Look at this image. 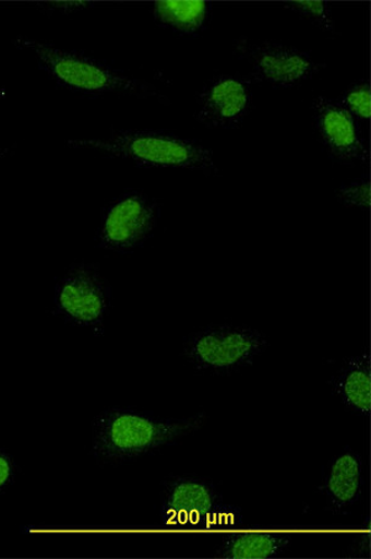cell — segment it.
I'll list each match as a JSON object with an SVG mask.
<instances>
[{
    "label": "cell",
    "instance_id": "18",
    "mask_svg": "<svg viewBox=\"0 0 371 559\" xmlns=\"http://www.w3.org/2000/svg\"><path fill=\"white\" fill-rule=\"evenodd\" d=\"M16 475L14 456L4 449H0V497L13 487Z\"/></svg>",
    "mask_w": 371,
    "mask_h": 559
},
{
    "label": "cell",
    "instance_id": "20",
    "mask_svg": "<svg viewBox=\"0 0 371 559\" xmlns=\"http://www.w3.org/2000/svg\"><path fill=\"white\" fill-rule=\"evenodd\" d=\"M348 555L358 558H370V531L360 533L352 542Z\"/></svg>",
    "mask_w": 371,
    "mask_h": 559
},
{
    "label": "cell",
    "instance_id": "7",
    "mask_svg": "<svg viewBox=\"0 0 371 559\" xmlns=\"http://www.w3.org/2000/svg\"><path fill=\"white\" fill-rule=\"evenodd\" d=\"M161 219V204L143 191L119 194L101 213L97 246L118 254H128L152 238Z\"/></svg>",
    "mask_w": 371,
    "mask_h": 559
},
{
    "label": "cell",
    "instance_id": "14",
    "mask_svg": "<svg viewBox=\"0 0 371 559\" xmlns=\"http://www.w3.org/2000/svg\"><path fill=\"white\" fill-rule=\"evenodd\" d=\"M212 7L199 0H160L153 4L157 25L183 37H194L206 29Z\"/></svg>",
    "mask_w": 371,
    "mask_h": 559
},
{
    "label": "cell",
    "instance_id": "15",
    "mask_svg": "<svg viewBox=\"0 0 371 559\" xmlns=\"http://www.w3.org/2000/svg\"><path fill=\"white\" fill-rule=\"evenodd\" d=\"M285 7L318 26L323 33L337 34V26L334 23L331 5L327 2H290Z\"/></svg>",
    "mask_w": 371,
    "mask_h": 559
},
{
    "label": "cell",
    "instance_id": "8",
    "mask_svg": "<svg viewBox=\"0 0 371 559\" xmlns=\"http://www.w3.org/2000/svg\"><path fill=\"white\" fill-rule=\"evenodd\" d=\"M234 49L238 58L248 63L255 81L274 88L299 87L327 68L309 52L282 43L239 37Z\"/></svg>",
    "mask_w": 371,
    "mask_h": 559
},
{
    "label": "cell",
    "instance_id": "4",
    "mask_svg": "<svg viewBox=\"0 0 371 559\" xmlns=\"http://www.w3.org/2000/svg\"><path fill=\"white\" fill-rule=\"evenodd\" d=\"M268 348L265 333L249 325L210 324L185 335L182 356L196 371L231 376L252 367Z\"/></svg>",
    "mask_w": 371,
    "mask_h": 559
},
{
    "label": "cell",
    "instance_id": "17",
    "mask_svg": "<svg viewBox=\"0 0 371 559\" xmlns=\"http://www.w3.org/2000/svg\"><path fill=\"white\" fill-rule=\"evenodd\" d=\"M340 104L360 122H369L371 115L370 85L368 81L356 82L343 96Z\"/></svg>",
    "mask_w": 371,
    "mask_h": 559
},
{
    "label": "cell",
    "instance_id": "13",
    "mask_svg": "<svg viewBox=\"0 0 371 559\" xmlns=\"http://www.w3.org/2000/svg\"><path fill=\"white\" fill-rule=\"evenodd\" d=\"M292 536L272 531L231 533L223 537L216 549L218 558L266 559L282 556L291 546Z\"/></svg>",
    "mask_w": 371,
    "mask_h": 559
},
{
    "label": "cell",
    "instance_id": "16",
    "mask_svg": "<svg viewBox=\"0 0 371 559\" xmlns=\"http://www.w3.org/2000/svg\"><path fill=\"white\" fill-rule=\"evenodd\" d=\"M336 199L346 209H370V179L364 174L357 179L342 183L336 190Z\"/></svg>",
    "mask_w": 371,
    "mask_h": 559
},
{
    "label": "cell",
    "instance_id": "5",
    "mask_svg": "<svg viewBox=\"0 0 371 559\" xmlns=\"http://www.w3.org/2000/svg\"><path fill=\"white\" fill-rule=\"evenodd\" d=\"M238 514L240 510L226 506L222 493L210 479L196 475H178L164 483L159 511L163 526H234L225 518Z\"/></svg>",
    "mask_w": 371,
    "mask_h": 559
},
{
    "label": "cell",
    "instance_id": "2",
    "mask_svg": "<svg viewBox=\"0 0 371 559\" xmlns=\"http://www.w3.org/2000/svg\"><path fill=\"white\" fill-rule=\"evenodd\" d=\"M14 45L19 50L31 52L37 67L48 74L55 85L76 95H124L167 102L152 83L139 80L91 53L59 48L52 43L21 35L16 36Z\"/></svg>",
    "mask_w": 371,
    "mask_h": 559
},
{
    "label": "cell",
    "instance_id": "6",
    "mask_svg": "<svg viewBox=\"0 0 371 559\" xmlns=\"http://www.w3.org/2000/svg\"><path fill=\"white\" fill-rule=\"evenodd\" d=\"M111 306V287L97 264H72L55 287L53 313L76 328L99 335Z\"/></svg>",
    "mask_w": 371,
    "mask_h": 559
},
{
    "label": "cell",
    "instance_id": "9",
    "mask_svg": "<svg viewBox=\"0 0 371 559\" xmlns=\"http://www.w3.org/2000/svg\"><path fill=\"white\" fill-rule=\"evenodd\" d=\"M315 132L332 160L348 166L369 162L367 140L340 100L319 96L312 102Z\"/></svg>",
    "mask_w": 371,
    "mask_h": 559
},
{
    "label": "cell",
    "instance_id": "1",
    "mask_svg": "<svg viewBox=\"0 0 371 559\" xmlns=\"http://www.w3.org/2000/svg\"><path fill=\"white\" fill-rule=\"evenodd\" d=\"M207 418L206 413L163 418L135 407L106 408L93 419L91 453L100 464L132 462L198 432Z\"/></svg>",
    "mask_w": 371,
    "mask_h": 559
},
{
    "label": "cell",
    "instance_id": "10",
    "mask_svg": "<svg viewBox=\"0 0 371 559\" xmlns=\"http://www.w3.org/2000/svg\"><path fill=\"white\" fill-rule=\"evenodd\" d=\"M253 106L252 81L238 74H218L199 92L194 119L212 129H235Z\"/></svg>",
    "mask_w": 371,
    "mask_h": 559
},
{
    "label": "cell",
    "instance_id": "19",
    "mask_svg": "<svg viewBox=\"0 0 371 559\" xmlns=\"http://www.w3.org/2000/svg\"><path fill=\"white\" fill-rule=\"evenodd\" d=\"M45 13L73 14L95 7L92 2H43L37 4Z\"/></svg>",
    "mask_w": 371,
    "mask_h": 559
},
{
    "label": "cell",
    "instance_id": "3",
    "mask_svg": "<svg viewBox=\"0 0 371 559\" xmlns=\"http://www.w3.org/2000/svg\"><path fill=\"white\" fill-rule=\"evenodd\" d=\"M72 148H89L125 158L143 169L185 170L220 175L212 148L198 139L154 129H120L106 139L67 140Z\"/></svg>",
    "mask_w": 371,
    "mask_h": 559
},
{
    "label": "cell",
    "instance_id": "12",
    "mask_svg": "<svg viewBox=\"0 0 371 559\" xmlns=\"http://www.w3.org/2000/svg\"><path fill=\"white\" fill-rule=\"evenodd\" d=\"M332 393L349 413L369 417L371 412V370L368 352L343 360L328 381Z\"/></svg>",
    "mask_w": 371,
    "mask_h": 559
},
{
    "label": "cell",
    "instance_id": "11",
    "mask_svg": "<svg viewBox=\"0 0 371 559\" xmlns=\"http://www.w3.org/2000/svg\"><path fill=\"white\" fill-rule=\"evenodd\" d=\"M364 486L363 459L347 447L324 468L319 492L332 514L346 515L363 497Z\"/></svg>",
    "mask_w": 371,
    "mask_h": 559
}]
</instances>
